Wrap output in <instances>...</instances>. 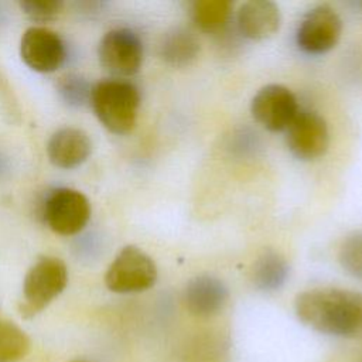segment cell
<instances>
[{
  "label": "cell",
  "instance_id": "cell-1",
  "mask_svg": "<svg viewBox=\"0 0 362 362\" xmlns=\"http://www.w3.org/2000/svg\"><path fill=\"white\" fill-rule=\"evenodd\" d=\"M297 318L325 335L351 338L362 329V294L338 287H317L294 300Z\"/></svg>",
  "mask_w": 362,
  "mask_h": 362
},
{
  "label": "cell",
  "instance_id": "cell-2",
  "mask_svg": "<svg viewBox=\"0 0 362 362\" xmlns=\"http://www.w3.org/2000/svg\"><path fill=\"white\" fill-rule=\"evenodd\" d=\"M89 105L100 124L110 133L127 134L137 120L140 92L126 79L110 78L93 85Z\"/></svg>",
  "mask_w": 362,
  "mask_h": 362
},
{
  "label": "cell",
  "instance_id": "cell-3",
  "mask_svg": "<svg viewBox=\"0 0 362 362\" xmlns=\"http://www.w3.org/2000/svg\"><path fill=\"white\" fill-rule=\"evenodd\" d=\"M66 284L68 269L64 260L55 256L40 257L25 273L20 314L25 318L37 315L65 290Z\"/></svg>",
  "mask_w": 362,
  "mask_h": 362
},
{
  "label": "cell",
  "instance_id": "cell-4",
  "mask_svg": "<svg viewBox=\"0 0 362 362\" xmlns=\"http://www.w3.org/2000/svg\"><path fill=\"white\" fill-rule=\"evenodd\" d=\"M156 280L157 266L154 260L134 245L124 246L105 273L106 287L119 294L148 290Z\"/></svg>",
  "mask_w": 362,
  "mask_h": 362
},
{
  "label": "cell",
  "instance_id": "cell-5",
  "mask_svg": "<svg viewBox=\"0 0 362 362\" xmlns=\"http://www.w3.org/2000/svg\"><path fill=\"white\" fill-rule=\"evenodd\" d=\"M98 58L102 68L115 78L133 76L143 64V42L130 28H112L99 41Z\"/></svg>",
  "mask_w": 362,
  "mask_h": 362
},
{
  "label": "cell",
  "instance_id": "cell-6",
  "mask_svg": "<svg viewBox=\"0 0 362 362\" xmlns=\"http://www.w3.org/2000/svg\"><path fill=\"white\" fill-rule=\"evenodd\" d=\"M42 218L52 232L62 236L76 235L90 218L89 199L78 189L57 188L44 201Z\"/></svg>",
  "mask_w": 362,
  "mask_h": 362
},
{
  "label": "cell",
  "instance_id": "cell-7",
  "mask_svg": "<svg viewBox=\"0 0 362 362\" xmlns=\"http://www.w3.org/2000/svg\"><path fill=\"white\" fill-rule=\"evenodd\" d=\"M342 20L328 4H320L307 11L296 31V42L307 54H324L339 41Z\"/></svg>",
  "mask_w": 362,
  "mask_h": 362
},
{
  "label": "cell",
  "instance_id": "cell-8",
  "mask_svg": "<svg viewBox=\"0 0 362 362\" xmlns=\"http://www.w3.org/2000/svg\"><path fill=\"white\" fill-rule=\"evenodd\" d=\"M298 110L294 93L280 83L262 86L250 102L253 119L270 132L286 130Z\"/></svg>",
  "mask_w": 362,
  "mask_h": 362
},
{
  "label": "cell",
  "instance_id": "cell-9",
  "mask_svg": "<svg viewBox=\"0 0 362 362\" xmlns=\"http://www.w3.org/2000/svg\"><path fill=\"white\" fill-rule=\"evenodd\" d=\"M20 57L30 69L49 74L64 64L66 49L58 33L44 25H33L20 40Z\"/></svg>",
  "mask_w": 362,
  "mask_h": 362
},
{
  "label": "cell",
  "instance_id": "cell-10",
  "mask_svg": "<svg viewBox=\"0 0 362 362\" xmlns=\"http://www.w3.org/2000/svg\"><path fill=\"white\" fill-rule=\"evenodd\" d=\"M288 150L300 160L321 157L329 143L328 124L322 116L311 110H298L286 129Z\"/></svg>",
  "mask_w": 362,
  "mask_h": 362
},
{
  "label": "cell",
  "instance_id": "cell-11",
  "mask_svg": "<svg viewBox=\"0 0 362 362\" xmlns=\"http://www.w3.org/2000/svg\"><path fill=\"white\" fill-rule=\"evenodd\" d=\"M228 297L226 284L209 274L191 279L184 288V304L197 317H212L221 313L228 303Z\"/></svg>",
  "mask_w": 362,
  "mask_h": 362
},
{
  "label": "cell",
  "instance_id": "cell-12",
  "mask_svg": "<svg viewBox=\"0 0 362 362\" xmlns=\"http://www.w3.org/2000/svg\"><path fill=\"white\" fill-rule=\"evenodd\" d=\"M92 151L86 132L78 127L58 129L47 143L48 160L58 168H75L85 163Z\"/></svg>",
  "mask_w": 362,
  "mask_h": 362
},
{
  "label": "cell",
  "instance_id": "cell-13",
  "mask_svg": "<svg viewBox=\"0 0 362 362\" xmlns=\"http://www.w3.org/2000/svg\"><path fill=\"white\" fill-rule=\"evenodd\" d=\"M240 34L249 40H264L274 35L281 24V14L270 0L245 1L236 14Z\"/></svg>",
  "mask_w": 362,
  "mask_h": 362
},
{
  "label": "cell",
  "instance_id": "cell-14",
  "mask_svg": "<svg viewBox=\"0 0 362 362\" xmlns=\"http://www.w3.org/2000/svg\"><path fill=\"white\" fill-rule=\"evenodd\" d=\"M199 52V42L184 28H174L167 33L160 45L161 58L171 66L181 68L189 65Z\"/></svg>",
  "mask_w": 362,
  "mask_h": 362
},
{
  "label": "cell",
  "instance_id": "cell-15",
  "mask_svg": "<svg viewBox=\"0 0 362 362\" xmlns=\"http://www.w3.org/2000/svg\"><path fill=\"white\" fill-rule=\"evenodd\" d=\"M252 276L257 288L274 291L284 284L288 276V266L279 252L267 250L256 260Z\"/></svg>",
  "mask_w": 362,
  "mask_h": 362
},
{
  "label": "cell",
  "instance_id": "cell-16",
  "mask_svg": "<svg viewBox=\"0 0 362 362\" xmlns=\"http://www.w3.org/2000/svg\"><path fill=\"white\" fill-rule=\"evenodd\" d=\"M230 8L229 0H197L191 8V17L201 31L218 33L226 25Z\"/></svg>",
  "mask_w": 362,
  "mask_h": 362
},
{
  "label": "cell",
  "instance_id": "cell-17",
  "mask_svg": "<svg viewBox=\"0 0 362 362\" xmlns=\"http://www.w3.org/2000/svg\"><path fill=\"white\" fill-rule=\"evenodd\" d=\"M27 334L13 321L0 320V362H18L30 352Z\"/></svg>",
  "mask_w": 362,
  "mask_h": 362
},
{
  "label": "cell",
  "instance_id": "cell-18",
  "mask_svg": "<svg viewBox=\"0 0 362 362\" xmlns=\"http://www.w3.org/2000/svg\"><path fill=\"white\" fill-rule=\"evenodd\" d=\"M92 85L78 74H66L57 82L61 99L72 107H82L90 102Z\"/></svg>",
  "mask_w": 362,
  "mask_h": 362
},
{
  "label": "cell",
  "instance_id": "cell-19",
  "mask_svg": "<svg viewBox=\"0 0 362 362\" xmlns=\"http://www.w3.org/2000/svg\"><path fill=\"white\" fill-rule=\"evenodd\" d=\"M338 260L352 277L362 279V230L349 233L339 246Z\"/></svg>",
  "mask_w": 362,
  "mask_h": 362
},
{
  "label": "cell",
  "instance_id": "cell-20",
  "mask_svg": "<svg viewBox=\"0 0 362 362\" xmlns=\"http://www.w3.org/2000/svg\"><path fill=\"white\" fill-rule=\"evenodd\" d=\"M18 6L28 20L40 24L57 20L64 8L59 0H23Z\"/></svg>",
  "mask_w": 362,
  "mask_h": 362
}]
</instances>
